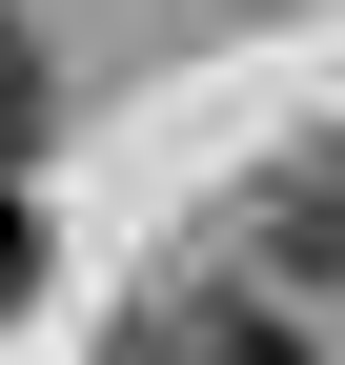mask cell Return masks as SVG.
I'll use <instances>...</instances> for the list:
<instances>
[{"instance_id": "1", "label": "cell", "mask_w": 345, "mask_h": 365, "mask_svg": "<svg viewBox=\"0 0 345 365\" xmlns=\"http://www.w3.org/2000/svg\"><path fill=\"white\" fill-rule=\"evenodd\" d=\"M143 365H305V345H284V325H264V304H224V325H163Z\"/></svg>"}, {"instance_id": "2", "label": "cell", "mask_w": 345, "mask_h": 365, "mask_svg": "<svg viewBox=\"0 0 345 365\" xmlns=\"http://www.w3.org/2000/svg\"><path fill=\"white\" fill-rule=\"evenodd\" d=\"M21 143H41V61L0 41V163H21Z\"/></svg>"}, {"instance_id": "3", "label": "cell", "mask_w": 345, "mask_h": 365, "mask_svg": "<svg viewBox=\"0 0 345 365\" xmlns=\"http://www.w3.org/2000/svg\"><path fill=\"white\" fill-rule=\"evenodd\" d=\"M305 244H325V264H345V163H325V182H305Z\"/></svg>"}, {"instance_id": "4", "label": "cell", "mask_w": 345, "mask_h": 365, "mask_svg": "<svg viewBox=\"0 0 345 365\" xmlns=\"http://www.w3.org/2000/svg\"><path fill=\"white\" fill-rule=\"evenodd\" d=\"M0 304H21V203H0Z\"/></svg>"}]
</instances>
